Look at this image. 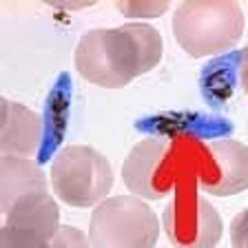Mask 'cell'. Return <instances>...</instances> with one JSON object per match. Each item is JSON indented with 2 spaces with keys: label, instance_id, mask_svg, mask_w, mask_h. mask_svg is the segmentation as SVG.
<instances>
[{
  "label": "cell",
  "instance_id": "1",
  "mask_svg": "<svg viewBox=\"0 0 248 248\" xmlns=\"http://www.w3.org/2000/svg\"><path fill=\"white\" fill-rule=\"evenodd\" d=\"M162 36L146 22L87 31L76 49L78 73L104 89H122L162 60Z\"/></svg>",
  "mask_w": 248,
  "mask_h": 248
},
{
  "label": "cell",
  "instance_id": "2",
  "mask_svg": "<svg viewBox=\"0 0 248 248\" xmlns=\"http://www.w3.org/2000/svg\"><path fill=\"white\" fill-rule=\"evenodd\" d=\"M244 16L232 0H188L173 16V33L188 56H219L242 38Z\"/></svg>",
  "mask_w": 248,
  "mask_h": 248
},
{
  "label": "cell",
  "instance_id": "3",
  "mask_svg": "<svg viewBox=\"0 0 248 248\" xmlns=\"http://www.w3.org/2000/svg\"><path fill=\"white\" fill-rule=\"evenodd\" d=\"M89 237L93 248H153L160 222L142 197H108L93 211Z\"/></svg>",
  "mask_w": 248,
  "mask_h": 248
},
{
  "label": "cell",
  "instance_id": "4",
  "mask_svg": "<svg viewBox=\"0 0 248 248\" xmlns=\"http://www.w3.org/2000/svg\"><path fill=\"white\" fill-rule=\"evenodd\" d=\"M51 184L64 204L87 208L104 202L113 188V170L102 153L87 144H73L62 149L53 160Z\"/></svg>",
  "mask_w": 248,
  "mask_h": 248
},
{
  "label": "cell",
  "instance_id": "5",
  "mask_svg": "<svg viewBox=\"0 0 248 248\" xmlns=\"http://www.w3.org/2000/svg\"><path fill=\"white\" fill-rule=\"evenodd\" d=\"M170 144L157 138H146L131 149L129 157L122 166L124 184L133 195L144 200H160L166 195L169 188L157 184V173L164 166Z\"/></svg>",
  "mask_w": 248,
  "mask_h": 248
},
{
  "label": "cell",
  "instance_id": "6",
  "mask_svg": "<svg viewBox=\"0 0 248 248\" xmlns=\"http://www.w3.org/2000/svg\"><path fill=\"white\" fill-rule=\"evenodd\" d=\"M213 162L219 169L215 182L202 184V188L211 195L226 197L237 195L248 188V146L237 140H213L208 142Z\"/></svg>",
  "mask_w": 248,
  "mask_h": 248
},
{
  "label": "cell",
  "instance_id": "7",
  "mask_svg": "<svg viewBox=\"0 0 248 248\" xmlns=\"http://www.w3.org/2000/svg\"><path fill=\"white\" fill-rule=\"evenodd\" d=\"M2 115V142L0 149L5 155H31L40 144L42 120L25 104L2 100L0 102Z\"/></svg>",
  "mask_w": 248,
  "mask_h": 248
},
{
  "label": "cell",
  "instance_id": "8",
  "mask_svg": "<svg viewBox=\"0 0 248 248\" xmlns=\"http://www.w3.org/2000/svg\"><path fill=\"white\" fill-rule=\"evenodd\" d=\"M0 248H51V242L38 232L5 226L0 232Z\"/></svg>",
  "mask_w": 248,
  "mask_h": 248
},
{
  "label": "cell",
  "instance_id": "9",
  "mask_svg": "<svg viewBox=\"0 0 248 248\" xmlns=\"http://www.w3.org/2000/svg\"><path fill=\"white\" fill-rule=\"evenodd\" d=\"M51 248H91V242L82 231L73 226H60L51 239Z\"/></svg>",
  "mask_w": 248,
  "mask_h": 248
},
{
  "label": "cell",
  "instance_id": "10",
  "mask_svg": "<svg viewBox=\"0 0 248 248\" xmlns=\"http://www.w3.org/2000/svg\"><path fill=\"white\" fill-rule=\"evenodd\" d=\"M118 9L131 18H155L169 9V2H118Z\"/></svg>",
  "mask_w": 248,
  "mask_h": 248
},
{
  "label": "cell",
  "instance_id": "11",
  "mask_svg": "<svg viewBox=\"0 0 248 248\" xmlns=\"http://www.w3.org/2000/svg\"><path fill=\"white\" fill-rule=\"evenodd\" d=\"M231 244H232V248H248V208H244L232 219Z\"/></svg>",
  "mask_w": 248,
  "mask_h": 248
},
{
  "label": "cell",
  "instance_id": "12",
  "mask_svg": "<svg viewBox=\"0 0 248 248\" xmlns=\"http://www.w3.org/2000/svg\"><path fill=\"white\" fill-rule=\"evenodd\" d=\"M239 78H242L244 91L248 93V45L239 51Z\"/></svg>",
  "mask_w": 248,
  "mask_h": 248
}]
</instances>
